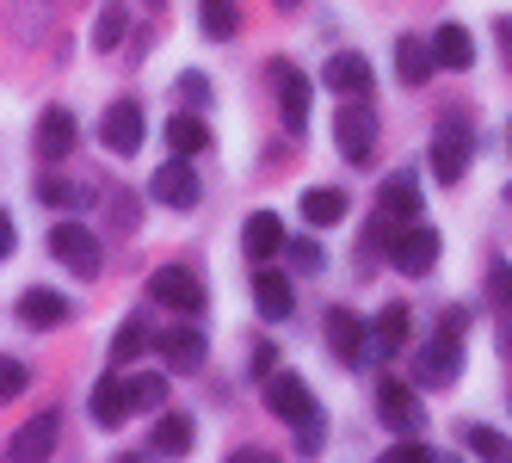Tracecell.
<instances>
[{
  "label": "cell",
  "mask_w": 512,
  "mask_h": 463,
  "mask_svg": "<svg viewBox=\"0 0 512 463\" xmlns=\"http://www.w3.org/2000/svg\"><path fill=\"white\" fill-rule=\"evenodd\" d=\"M389 266H395V272H408V278L432 272V266H438V229H426V223L395 229V235H389Z\"/></svg>",
  "instance_id": "cell-5"
},
{
  "label": "cell",
  "mask_w": 512,
  "mask_h": 463,
  "mask_svg": "<svg viewBox=\"0 0 512 463\" xmlns=\"http://www.w3.org/2000/svg\"><path fill=\"white\" fill-rule=\"evenodd\" d=\"M327 87H334V93H346V99H364V93H371V62H364L358 50L327 56Z\"/></svg>",
  "instance_id": "cell-17"
},
{
  "label": "cell",
  "mask_w": 512,
  "mask_h": 463,
  "mask_svg": "<svg viewBox=\"0 0 512 463\" xmlns=\"http://www.w3.org/2000/svg\"><path fill=\"white\" fill-rule=\"evenodd\" d=\"M130 414H136V402H130V383L105 371V377L93 383V420H99V426H124Z\"/></svg>",
  "instance_id": "cell-15"
},
{
  "label": "cell",
  "mask_w": 512,
  "mask_h": 463,
  "mask_svg": "<svg viewBox=\"0 0 512 463\" xmlns=\"http://www.w3.org/2000/svg\"><path fill=\"white\" fill-rule=\"evenodd\" d=\"M50 254L75 272V278H99V266H105V254H99V235L93 229H81V223H62L56 235H50Z\"/></svg>",
  "instance_id": "cell-4"
},
{
  "label": "cell",
  "mask_w": 512,
  "mask_h": 463,
  "mask_svg": "<svg viewBox=\"0 0 512 463\" xmlns=\"http://www.w3.org/2000/svg\"><path fill=\"white\" fill-rule=\"evenodd\" d=\"M278 7H284V13H290V7H303V0H278Z\"/></svg>",
  "instance_id": "cell-42"
},
{
  "label": "cell",
  "mask_w": 512,
  "mask_h": 463,
  "mask_svg": "<svg viewBox=\"0 0 512 463\" xmlns=\"http://www.w3.org/2000/svg\"><path fill=\"white\" fill-rule=\"evenodd\" d=\"M506 198H512V192H506Z\"/></svg>",
  "instance_id": "cell-43"
},
{
  "label": "cell",
  "mask_w": 512,
  "mask_h": 463,
  "mask_svg": "<svg viewBox=\"0 0 512 463\" xmlns=\"http://www.w3.org/2000/svg\"><path fill=\"white\" fill-rule=\"evenodd\" d=\"M303 217H309L315 229H334V223H346V192H334V186H315V192H303Z\"/></svg>",
  "instance_id": "cell-23"
},
{
  "label": "cell",
  "mask_w": 512,
  "mask_h": 463,
  "mask_svg": "<svg viewBox=\"0 0 512 463\" xmlns=\"http://www.w3.org/2000/svg\"><path fill=\"white\" fill-rule=\"evenodd\" d=\"M383 217L389 223H414L420 217V180H414L408 167H395L389 180H383Z\"/></svg>",
  "instance_id": "cell-16"
},
{
  "label": "cell",
  "mask_w": 512,
  "mask_h": 463,
  "mask_svg": "<svg viewBox=\"0 0 512 463\" xmlns=\"http://www.w3.org/2000/svg\"><path fill=\"white\" fill-rule=\"evenodd\" d=\"M198 25L210 31V38H235V25H241L235 0H204V7H198Z\"/></svg>",
  "instance_id": "cell-28"
},
{
  "label": "cell",
  "mask_w": 512,
  "mask_h": 463,
  "mask_svg": "<svg viewBox=\"0 0 512 463\" xmlns=\"http://www.w3.org/2000/svg\"><path fill=\"white\" fill-rule=\"evenodd\" d=\"M432 56H438V68H457V75H463V68L475 62V44H469V31L451 19V25H438V38H432Z\"/></svg>",
  "instance_id": "cell-21"
},
{
  "label": "cell",
  "mask_w": 512,
  "mask_h": 463,
  "mask_svg": "<svg viewBox=\"0 0 512 463\" xmlns=\"http://www.w3.org/2000/svg\"><path fill=\"white\" fill-rule=\"evenodd\" d=\"M253 303H260V315H266V322H284V315H290V303H297V297H290V278H278V272H260V278H253Z\"/></svg>",
  "instance_id": "cell-22"
},
{
  "label": "cell",
  "mask_w": 512,
  "mask_h": 463,
  "mask_svg": "<svg viewBox=\"0 0 512 463\" xmlns=\"http://www.w3.org/2000/svg\"><path fill=\"white\" fill-rule=\"evenodd\" d=\"M377 414H383V426L389 433H420V402H414V389L408 383H377Z\"/></svg>",
  "instance_id": "cell-13"
},
{
  "label": "cell",
  "mask_w": 512,
  "mask_h": 463,
  "mask_svg": "<svg viewBox=\"0 0 512 463\" xmlns=\"http://www.w3.org/2000/svg\"><path fill=\"white\" fill-rule=\"evenodd\" d=\"M272 75H278V112H284V130L303 136V130H309V81H303L290 62H278Z\"/></svg>",
  "instance_id": "cell-12"
},
{
  "label": "cell",
  "mask_w": 512,
  "mask_h": 463,
  "mask_svg": "<svg viewBox=\"0 0 512 463\" xmlns=\"http://www.w3.org/2000/svg\"><path fill=\"white\" fill-rule=\"evenodd\" d=\"M161 359H167L173 371H198V365H204V334H198V328H173V334H161Z\"/></svg>",
  "instance_id": "cell-20"
},
{
  "label": "cell",
  "mask_w": 512,
  "mask_h": 463,
  "mask_svg": "<svg viewBox=\"0 0 512 463\" xmlns=\"http://www.w3.org/2000/svg\"><path fill=\"white\" fill-rule=\"evenodd\" d=\"M149 192H155L167 210H192V204L204 198V186H198V173L186 167V155H179V161H161L155 180H149Z\"/></svg>",
  "instance_id": "cell-7"
},
{
  "label": "cell",
  "mask_w": 512,
  "mask_h": 463,
  "mask_svg": "<svg viewBox=\"0 0 512 463\" xmlns=\"http://www.w3.org/2000/svg\"><path fill=\"white\" fill-rule=\"evenodd\" d=\"M68 149H75V118H68L62 105H50V112L38 118V155L56 161V155H68Z\"/></svg>",
  "instance_id": "cell-19"
},
{
  "label": "cell",
  "mask_w": 512,
  "mask_h": 463,
  "mask_svg": "<svg viewBox=\"0 0 512 463\" xmlns=\"http://www.w3.org/2000/svg\"><path fill=\"white\" fill-rule=\"evenodd\" d=\"M130 402L142 408V414H161L167 408V377L155 371V377H130Z\"/></svg>",
  "instance_id": "cell-29"
},
{
  "label": "cell",
  "mask_w": 512,
  "mask_h": 463,
  "mask_svg": "<svg viewBox=\"0 0 512 463\" xmlns=\"http://www.w3.org/2000/svg\"><path fill=\"white\" fill-rule=\"evenodd\" d=\"M334 136H340V155L352 167H371L377 161V112L364 99H346L340 118H334Z\"/></svg>",
  "instance_id": "cell-1"
},
{
  "label": "cell",
  "mask_w": 512,
  "mask_h": 463,
  "mask_svg": "<svg viewBox=\"0 0 512 463\" xmlns=\"http://www.w3.org/2000/svg\"><path fill=\"white\" fill-rule=\"evenodd\" d=\"M38 198H44V204H62V210H75V204H87V198H81L75 186H62V180H44V186H38Z\"/></svg>",
  "instance_id": "cell-34"
},
{
  "label": "cell",
  "mask_w": 512,
  "mask_h": 463,
  "mask_svg": "<svg viewBox=\"0 0 512 463\" xmlns=\"http://www.w3.org/2000/svg\"><path fill=\"white\" fill-rule=\"evenodd\" d=\"M500 56H506V68H512V19H500Z\"/></svg>",
  "instance_id": "cell-40"
},
{
  "label": "cell",
  "mask_w": 512,
  "mask_h": 463,
  "mask_svg": "<svg viewBox=\"0 0 512 463\" xmlns=\"http://www.w3.org/2000/svg\"><path fill=\"white\" fill-rule=\"evenodd\" d=\"M266 408H272L278 420H290V426H303V420L315 414L309 383H303L297 371H272V377H266Z\"/></svg>",
  "instance_id": "cell-8"
},
{
  "label": "cell",
  "mask_w": 512,
  "mask_h": 463,
  "mask_svg": "<svg viewBox=\"0 0 512 463\" xmlns=\"http://www.w3.org/2000/svg\"><path fill=\"white\" fill-rule=\"evenodd\" d=\"M56 439H62V414H38L31 426H19L7 439V463H38V457L56 451Z\"/></svg>",
  "instance_id": "cell-9"
},
{
  "label": "cell",
  "mask_w": 512,
  "mask_h": 463,
  "mask_svg": "<svg viewBox=\"0 0 512 463\" xmlns=\"http://www.w3.org/2000/svg\"><path fill=\"white\" fill-rule=\"evenodd\" d=\"M19 315H25V328H56L62 315H68V303L38 284V291H25V297H19Z\"/></svg>",
  "instance_id": "cell-24"
},
{
  "label": "cell",
  "mask_w": 512,
  "mask_h": 463,
  "mask_svg": "<svg viewBox=\"0 0 512 463\" xmlns=\"http://www.w3.org/2000/svg\"><path fill=\"white\" fill-rule=\"evenodd\" d=\"M432 173H438V186H457L463 173H469V130L463 124H445L432 142Z\"/></svg>",
  "instance_id": "cell-11"
},
{
  "label": "cell",
  "mask_w": 512,
  "mask_h": 463,
  "mask_svg": "<svg viewBox=\"0 0 512 463\" xmlns=\"http://www.w3.org/2000/svg\"><path fill=\"white\" fill-rule=\"evenodd\" d=\"M149 297L167 303V309H179V315H198V309H204V284H198V272H186V266H161V272L149 278Z\"/></svg>",
  "instance_id": "cell-6"
},
{
  "label": "cell",
  "mask_w": 512,
  "mask_h": 463,
  "mask_svg": "<svg viewBox=\"0 0 512 463\" xmlns=\"http://www.w3.org/2000/svg\"><path fill=\"white\" fill-rule=\"evenodd\" d=\"M124 25H130V19H124V7H118V0H112V7L99 13V25H93V44H99V50H118V38H124Z\"/></svg>",
  "instance_id": "cell-31"
},
{
  "label": "cell",
  "mask_w": 512,
  "mask_h": 463,
  "mask_svg": "<svg viewBox=\"0 0 512 463\" xmlns=\"http://www.w3.org/2000/svg\"><path fill=\"white\" fill-rule=\"evenodd\" d=\"M395 68H401V81H408V87H420L432 68H438V56H432V44H420V38H401V44H395Z\"/></svg>",
  "instance_id": "cell-25"
},
{
  "label": "cell",
  "mask_w": 512,
  "mask_h": 463,
  "mask_svg": "<svg viewBox=\"0 0 512 463\" xmlns=\"http://www.w3.org/2000/svg\"><path fill=\"white\" fill-rule=\"evenodd\" d=\"M167 142H173V149L192 161L198 149H210V130H204V124H198L192 112H179V118H167Z\"/></svg>",
  "instance_id": "cell-27"
},
{
  "label": "cell",
  "mask_w": 512,
  "mask_h": 463,
  "mask_svg": "<svg viewBox=\"0 0 512 463\" xmlns=\"http://www.w3.org/2000/svg\"><path fill=\"white\" fill-rule=\"evenodd\" d=\"M99 142L112 155H136L142 149V112H136V99H118L112 112L99 118Z\"/></svg>",
  "instance_id": "cell-10"
},
{
  "label": "cell",
  "mask_w": 512,
  "mask_h": 463,
  "mask_svg": "<svg viewBox=\"0 0 512 463\" xmlns=\"http://www.w3.org/2000/svg\"><path fill=\"white\" fill-rule=\"evenodd\" d=\"M488 291H494L500 309H512V260H500V266L488 272Z\"/></svg>",
  "instance_id": "cell-35"
},
{
  "label": "cell",
  "mask_w": 512,
  "mask_h": 463,
  "mask_svg": "<svg viewBox=\"0 0 512 463\" xmlns=\"http://www.w3.org/2000/svg\"><path fill=\"white\" fill-rule=\"evenodd\" d=\"M401 457H414V463H420V457H432V451H426V445H389V463H401Z\"/></svg>",
  "instance_id": "cell-39"
},
{
  "label": "cell",
  "mask_w": 512,
  "mask_h": 463,
  "mask_svg": "<svg viewBox=\"0 0 512 463\" xmlns=\"http://www.w3.org/2000/svg\"><path fill=\"white\" fill-rule=\"evenodd\" d=\"M463 371V334L457 328H438L420 352H414V377L420 383H457Z\"/></svg>",
  "instance_id": "cell-3"
},
{
  "label": "cell",
  "mask_w": 512,
  "mask_h": 463,
  "mask_svg": "<svg viewBox=\"0 0 512 463\" xmlns=\"http://www.w3.org/2000/svg\"><path fill=\"white\" fill-rule=\"evenodd\" d=\"M506 315H512V309H506ZM500 352H506V359H512V322L500 328Z\"/></svg>",
  "instance_id": "cell-41"
},
{
  "label": "cell",
  "mask_w": 512,
  "mask_h": 463,
  "mask_svg": "<svg viewBox=\"0 0 512 463\" xmlns=\"http://www.w3.org/2000/svg\"><path fill=\"white\" fill-rule=\"evenodd\" d=\"M284 254H290V266H297V272H309V278H315V272L327 266V254H321V247H315L309 235H297V241H284Z\"/></svg>",
  "instance_id": "cell-32"
},
{
  "label": "cell",
  "mask_w": 512,
  "mask_h": 463,
  "mask_svg": "<svg viewBox=\"0 0 512 463\" xmlns=\"http://www.w3.org/2000/svg\"><path fill=\"white\" fill-rule=\"evenodd\" d=\"M253 371L272 377V371H278V346H266V340H260V352H253Z\"/></svg>",
  "instance_id": "cell-37"
},
{
  "label": "cell",
  "mask_w": 512,
  "mask_h": 463,
  "mask_svg": "<svg viewBox=\"0 0 512 463\" xmlns=\"http://www.w3.org/2000/svg\"><path fill=\"white\" fill-rule=\"evenodd\" d=\"M241 247H247L253 266H260V260H278V254H284V223L272 217V210H253V217L241 223Z\"/></svg>",
  "instance_id": "cell-14"
},
{
  "label": "cell",
  "mask_w": 512,
  "mask_h": 463,
  "mask_svg": "<svg viewBox=\"0 0 512 463\" xmlns=\"http://www.w3.org/2000/svg\"><path fill=\"white\" fill-rule=\"evenodd\" d=\"M377 352L383 359H395V352H408V334H414V315H408V303H389L383 315H377Z\"/></svg>",
  "instance_id": "cell-18"
},
{
  "label": "cell",
  "mask_w": 512,
  "mask_h": 463,
  "mask_svg": "<svg viewBox=\"0 0 512 463\" xmlns=\"http://www.w3.org/2000/svg\"><path fill=\"white\" fill-rule=\"evenodd\" d=\"M469 451H475V457H488V463H500V457L512 463V445L494 433V426H469Z\"/></svg>",
  "instance_id": "cell-30"
},
{
  "label": "cell",
  "mask_w": 512,
  "mask_h": 463,
  "mask_svg": "<svg viewBox=\"0 0 512 463\" xmlns=\"http://www.w3.org/2000/svg\"><path fill=\"white\" fill-rule=\"evenodd\" d=\"M327 346H334V359L352 365V371L371 365V359H383V352H377V328L358 322L352 309H334V315H327Z\"/></svg>",
  "instance_id": "cell-2"
},
{
  "label": "cell",
  "mask_w": 512,
  "mask_h": 463,
  "mask_svg": "<svg viewBox=\"0 0 512 463\" xmlns=\"http://www.w3.org/2000/svg\"><path fill=\"white\" fill-rule=\"evenodd\" d=\"M25 383H31V371H25V365H13V359H7V365H0V389H7V396H19V389H25Z\"/></svg>",
  "instance_id": "cell-36"
},
{
  "label": "cell",
  "mask_w": 512,
  "mask_h": 463,
  "mask_svg": "<svg viewBox=\"0 0 512 463\" xmlns=\"http://www.w3.org/2000/svg\"><path fill=\"white\" fill-rule=\"evenodd\" d=\"M19 247V229H13V217H0V254H13Z\"/></svg>",
  "instance_id": "cell-38"
},
{
  "label": "cell",
  "mask_w": 512,
  "mask_h": 463,
  "mask_svg": "<svg viewBox=\"0 0 512 463\" xmlns=\"http://www.w3.org/2000/svg\"><path fill=\"white\" fill-rule=\"evenodd\" d=\"M142 352V315H130V322L118 328V340H112V365H130Z\"/></svg>",
  "instance_id": "cell-33"
},
{
  "label": "cell",
  "mask_w": 512,
  "mask_h": 463,
  "mask_svg": "<svg viewBox=\"0 0 512 463\" xmlns=\"http://www.w3.org/2000/svg\"><path fill=\"white\" fill-rule=\"evenodd\" d=\"M149 445H155L161 457H186V451H192V420H186V414H161Z\"/></svg>",
  "instance_id": "cell-26"
}]
</instances>
